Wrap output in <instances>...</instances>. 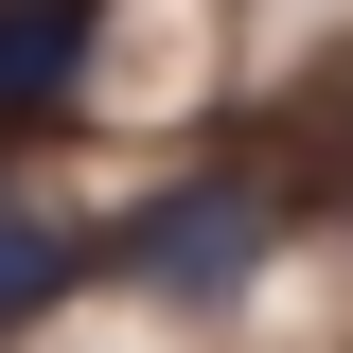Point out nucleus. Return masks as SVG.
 Returning <instances> with one entry per match:
<instances>
[{
  "label": "nucleus",
  "instance_id": "nucleus-1",
  "mask_svg": "<svg viewBox=\"0 0 353 353\" xmlns=\"http://www.w3.org/2000/svg\"><path fill=\"white\" fill-rule=\"evenodd\" d=\"M283 212H301V194H283V159H194L176 194H141V212L106 230V265H124L141 301H230V283L283 248Z\"/></svg>",
  "mask_w": 353,
  "mask_h": 353
},
{
  "label": "nucleus",
  "instance_id": "nucleus-3",
  "mask_svg": "<svg viewBox=\"0 0 353 353\" xmlns=\"http://www.w3.org/2000/svg\"><path fill=\"white\" fill-rule=\"evenodd\" d=\"M71 265H88V248H71V230L36 212V194H18V176H0V336H18V318H53V301H71Z\"/></svg>",
  "mask_w": 353,
  "mask_h": 353
},
{
  "label": "nucleus",
  "instance_id": "nucleus-2",
  "mask_svg": "<svg viewBox=\"0 0 353 353\" xmlns=\"http://www.w3.org/2000/svg\"><path fill=\"white\" fill-rule=\"evenodd\" d=\"M88 53H106V0H0V141H36L88 106Z\"/></svg>",
  "mask_w": 353,
  "mask_h": 353
}]
</instances>
